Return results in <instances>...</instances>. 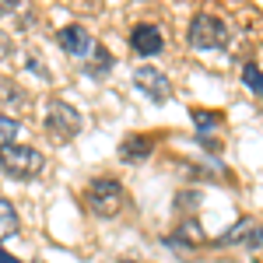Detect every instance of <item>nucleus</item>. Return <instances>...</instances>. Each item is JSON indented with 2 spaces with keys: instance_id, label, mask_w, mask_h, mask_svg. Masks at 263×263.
<instances>
[{
  "instance_id": "obj_4",
  "label": "nucleus",
  "mask_w": 263,
  "mask_h": 263,
  "mask_svg": "<svg viewBox=\"0 0 263 263\" xmlns=\"http://www.w3.org/2000/svg\"><path fill=\"white\" fill-rule=\"evenodd\" d=\"M46 130L60 141H74L81 134V112L67 102H53L49 105V116H46Z\"/></svg>"
},
{
  "instance_id": "obj_10",
  "label": "nucleus",
  "mask_w": 263,
  "mask_h": 263,
  "mask_svg": "<svg viewBox=\"0 0 263 263\" xmlns=\"http://www.w3.org/2000/svg\"><path fill=\"white\" fill-rule=\"evenodd\" d=\"M256 228V221H249V218H239V221L232 224V232H224L218 242L221 246H235V242H242V239H249V232Z\"/></svg>"
},
{
  "instance_id": "obj_11",
  "label": "nucleus",
  "mask_w": 263,
  "mask_h": 263,
  "mask_svg": "<svg viewBox=\"0 0 263 263\" xmlns=\"http://www.w3.org/2000/svg\"><path fill=\"white\" fill-rule=\"evenodd\" d=\"M84 67H88L91 74H102V70H109V67H112V53H109L105 46L95 42V49H91V57L84 60Z\"/></svg>"
},
{
  "instance_id": "obj_17",
  "label": "nucleus",
  "mask_w": 263,
  "mask_h": 263,
  "mask_svg": "<svg viewBox=\"0 0 263 263\" xmlns=\"http://www.w3.org/2000/svg\"><path fill=\"white\" fill-rule=\"evenodd\" d=\"M0 263H18V260H11V256H7V253L0 249Z\"/></svg>"
},
{
  "instance_id": "obj_7",
  "label": "nucleus",
  "mask_w": 263,
  "mask_h": 263,
  "mask_svg": "<svg viewBox=\"0 0 263 263\" xmlns=\"http://www.w3.org/2000/svg\"><path fill=\"white\" fill-rule=\"evenodd\" d=\"M130 46H134V53H141V57H158L165 46V35L158 25H137L134 32H130Z\"/></svg>"
},
{
  "instance_id": "obj_12",
  "label": "nucleus",
  "mask_w": 263,
  "mask_h": 263,
  "mask_svg": "<svg viewBox=\"0 0 263 263\" xmlns=\"http://www.w3.org/2000/svg\"><path fill=\"white\" fill-rule=\"evenodd\" d=\"M21 134V123L14 116H0V147L4 144H14V137Z\"/></svg>"
},
{
  "instance_id": "obj_5",
  "label": "nucleus",
  "mask_w": 263,
  "mask_h": 263,
  "mask_svg": "<svg viewBox=\"0 0 263 263\" xmlns=\"http://www.w3.org/2000/svg\"><path fill=\"white\" fill-rule=\"evenodd\" d=\"M57 42H60V49L67 53V57H74V60H81V63L88 60V57H91V49H95L91 32L81 28V25H67V28H60Z\"/></svg>"
},
{
  "instance_id": "obj_16",
  "label": "nucleus",
  "mask_w": 263,
  "mask_h": 263,
  "mask_svg": "<svg viewBox=\"0 0 263 263\" xmlns=\"http://www.w3.org/2000/svg\"><path fill=\"white\" fill-rule=\"evenodd\" d=\"M7 53H11V39L7 32H0V60H7Z\"/></svg>"
},
{
  "instance_id": "obj_2",
  "label": "nucleus",
  "mask_w": 263,
  "mask_h": 263,
  "mask_svg": "<svg viewBox=\"0 0 263 263\" xmlns=\"http://www.w3.org/2000/svg\"><path fill=\"white\" fill-rule=\"evenodd\" d=\"M0 168L11 179H35L46 168V158H42V151L28 147V144H4L0 147Z\"/></svg>"
},
{
  "instance_id": "obj_9",
  "label": "nucleus",
  "mask_w": 263,
  "mask_h": 263,
  "mask_svg": "<svg viewBox=\"0 0 263 263\" xmlns=\"http://www.w3.org/2000/svg\"><path fill=\"white\" fill-rule=\"evenodd\" d=\"M18 228H21V221H18L14 203L7 200V197H0V242H4V239H14Z\"/></svg>"
},
{
  "instance_id": "obj_6",
  "label": "nucleus",
  "mask_w": 263,
  "mask_h": 263,
  "mask_svg": "<svg viewBox=\"0 0 263 263\" xmlns=\"http://www.w3.org/2000/svg\"><path fill=\"white\" fill-rule=\"evenodd\" d=\"M134 84L141 88L144 95L151 102H165L168 95H172V84H168V78H165L162 70H155V67H141L137 74H134Z\"/></svg>"
},
{
  "instance_id": "obj_14",
  "label": "nucleus",
  "mask_w": 263,
  "mask_h": 263,
  "mask_svg": "<svg viewBox=\"0 0 263 263\" xmlns=\"http://www.w3.org/2000/svg\"><path fill=\"white\" fill-rule=\"evenodd\" d=\"M242 81H246V88H249L253 95H260L263 81H260V67H256V63H246L242 67Z\"/></svg>"
},
{
  "instance_id": "obj_3",
  "label": "nucleus",
  "mask_w": 263,
  "mask_h": 263,
  "mask_svg": "<svg viewBox=\"0 0 263 263\" xmlns=\"http://www.w3.org/2000/svg\"><path fill=\"white\" fill-rule=\"evenodd\" d=\"M186 42L193 49H218V46L228 42V25L221 18H214V14H193Z\"/></svg>"
},
{
  "instance_id": "obj_8",
  "label": "nucleus",
  "mask_w": 263,
  "mask_h": 263,
  "mask_svg": "<svg viewBox=\"0 0 263 263\" xmlns=\"http://www.w3.org/2000/svg\"><path fill=\"white\" fill-rule=\"evenodd\" d=\"M151 147H155V144H151V137H147V134L126 137V141H123V147H120V158H123V162H137V158H147V155H151Z\"/></svg>"
},
{
  "instance_id": "obj_13",
  "label": "nucleus",
  "mask_w": 263,
  "mask_h": 263,
  "mask_svg": "<svg viewBox=\"0 0 263 263\" xmlns=\"http://www.w3.org/2000/svg\"><path fill=\"white\" fill-rule=\"evenodd\" d=\"M0 99H4V102H14V105H25L28 95H25L14 81H7V78H4V81H0Z\"/></svg>"
},
{
  "instance_id": "obj_15",
  "label": "nucleus",
  "mask_w": 263,
  "mask_h": 263,
  "mask_svg": "<svg viewBox=\"0 0 263 263\" xmlns=\"http://www.w3.org/2000/svg\"><path fill=\"white\" fill-rule=\"evenodd\" d=\"M193 116H197V126H203V130L214 126V112H193Z\"/></svg>"
},
{
  "instance_id": "obj_1",
  "label": "nucleus",
  "mask_w": 263,
  "mask_h": 263,
  "mask_svg": "<svg viewBox=\"0 0 263 263\" xmlns=\"http://www.w3.org/2000/svg\"><path fill=\"white\" fill-rule=\"evenodd\" d=\"M123 203H126V193H123V186L116 179H95L88 182V190H84V207L95 214V218H116L123 211Z\"/></svg>"
}]
</instances>
